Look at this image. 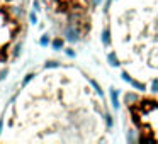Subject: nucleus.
<instances>
[{
  "instance_id": "nucleus-8",
  "label": "nucleus",
  "mask_w": 158,
  "mask_h": 144,
  "mask_svg": "<svg viewBox=\"0 0 158 144\" xmlns=\"http://www.w3.org/2000/svg\"><path fill=\"white\" fill-rule=\"evenodd\" d=\"M27 19H29V24L31 26H38V12L34 9L27 12Z\"/></svg>"
},
{
  "instance_id": "nucleus-7",
  "label": "nucleus",
  "mask_w": 158,
  "mask_h": 144,
  "mask_svg": "<svg viewBox=\"0 0 158 144\" xmlns=\"http://www.w3.org/2000/svg\"><path fill=\"white\" fill-rule=\"evenodd\" d=\"M34 78H36V73H32V71L26 73L24 78H22V82H21V86H22V88H24V86H27V85H29V83H31Z\"/></svg>"
},
{
  "instance_id": "nucleus-13",
  "label": "nucleus",
  "mask_w": 158,
  "mask_h": 144,
  "mask_svg": "<svg viewBox=\"0 0 158 144\" xmlns=\"http://www.w3.org/2000/svg\"><path fill=\"white\" fill-rule=\"evenodd\" d=\"M32 9H34L36 12H41V0H34V2H32Z\"/></svg>"
},
{
  "instance_id": "nucleus-11",
  "label": "nucleus",
  "mask_w": 158,
  "mask_h": 144,
  "mask_svg": "<svg viewBox=\"0 0 158 144\" xmlns=\"http://www.w3.org/2000/svg\"><path fill=\"white\" fill-rule=\"evenodd\" d=\"M9 73H10L9 68H2V71H0V82H4V80L9 76Z\"/></svg>"
},
{
  "instance_id": "nucleus-3",
  "label": "nucleus",
  "mask_w": 158,
  "mask_h": 144,
  "mask_svg": "<svg viewBox=\"0 0 158 144\" xmlns=\"http://www.w3.org/2000/svg\"><path fill=\"white\" fill-rule=\"evenodd\" d=\"M63 36H65V41H68L70 44H75L80 41V31L75 27L73 24H66L63 29Z\"/></svg>"
},
{
  "instance_id": "nucleus-2",
  "label": "nucleus",
  "mask_w": 158,
  "mask_h": 144,
  "mask_svg": "<svg viewBox=\"0 0 158 144\" xmlns=\"http://www.w3.org/2000/svg\"><path fill=\"white\" fill-rule=\"evenodd\" d=\"M127 112L139 139L158 142V97H143L127 103Z\"/></svg>"
},
{
  "instance_id": "nucleus-6",
  "label": "nucleus",
  "mask_w": 158,
  "mask_h": 144,
  "mask_svg": "<svg viewBox=\"0 0 158 144\" xmlns=\"http://www.w3.org/2000/svg\"><path fill=\"white\" fill-rule=\"evenodd\" d=\"M61 66V63L58 61V59H48V61L43 65V68L44 70H56V68H60Z\"/></svg>"
},
{
  "instance_id": "nucleus-10",
  "label": "nucleus",
  "mask_w": 158,
  "mask_h": 144,
  "mask_svg": "<svg viewBox=\"0 0 158 144\" xmlns=\"http://www.w3.org/2000/svg\"><path fill=\"white\" fill-rule=\"evenodd\" d=\"M4 127H5V112L0 115V137H2V134H4Z\"/></svg>"
},
{
  "instance_id": "nucleus-1",
  "label": "nucleus",
  "mask_w": 158,
  "mask_h": 144,
  "mask_svg": "<svg viewBox=\"0 0 158 144\" xmlns=\"http://www.w3.org/2000/svg\"><path fill=\"white\" fill-rule=\"evenodd\" d=\"M123 63L136 75H158V0H126L117 21Z\"/></svg>"
},
{
  "instance_id": "nucleus-4",
  "label": "nucleus",
  "mask_w": 158,
  "mask_h": 144,
  "mask_svg": "<svg viewBox=\"0 0 158 144\" xmlns=\"http://www.w3.org/2000/svg\"><path fill=\"white\" fill-rule=\"evenodd\" d=\"M22 48H24L22 41H19V42H15V44H14V48H12V53H10V56H12V59H14V61L21 58V54H22Z\"/></svg>"
},
{
  "instance_id": "nucleus-14",
  "label": "nucleus",
  "mask_w": 158,
  "mask_h": 144,
  "mask_svg": "<svg viewBox=\"0 0 158 144\" xmlns=\"http://www.w3.org/2000/svg\"><path fill=\"white\" fill-rule=\"evenodd\" d=\"M65 54L68 56V58H75V51H73V49H65Z\"/></svg>"
},
{
  "instance_id": "nucleus-9",
  "label": "nucleus",
  "mask_w": 158,
  "mask_h": 144,
  "mask_svg": "<svg viewBox=\"0 0 158 144\" xmlns=\"http://www.w3.org/2000/svg\"><path fill=\"white\" fill-rule=\"evenodd\" d=\"M39 44H41L43 48H48V46H51V38H49V34H43L41 38H39Z\"/></svg>"
},
{
  "instance_id": "nucleus-12",
  "label": "nucleus",
  "mask_w": 158,
  "mask_h": 144,
  "mask_svg": "<svg viewBox=\"0 0 158 144\" xmlns=\"http://www.w3.org/2000/svg\"><path fill=\"white\" fill-rule=\"evenodd\" d=\"M14 14L17 15V17H22V15H27V12L22 10V7H14Z\"/></svg>"
},
{
  "instance_id": "nucleus-5",
  "label": "nucleus",
  "mask_w": 158,
  "mask_h": 144,
  "mask_svg": "<svg viewBox=\"0 0 158 144\" xmlns=\"http://www.w3.org/2000/svg\"><path fill=\"white\" fill-rule=\"evenodd\" d=\"M51 48L55 49V51H61V49H65V39L63 38H55L51 41Z\"/></svg>"
},
{
  "instance_id": "nucleus-15",
  "label": "nucleus",
  "mask_w": 158,
  "mask_h": 144,
  "mask_svg": "<svg viewBox=\"0 0 158 144\" xmlns=\"http://www.w3.org/2000/svg\"><path fill=\"white\" fill-rule=\"evenodd\" d=\"M41 2H46V0H41Z\"/></svg>"
}]
</instances>
